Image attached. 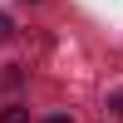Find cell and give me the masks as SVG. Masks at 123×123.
Masks as SVG:
<instances>
[{
    "mask_svg": "<svg viewBox=\"0 0 123 123\" xmlns=\"http://www.w3.org/2000/svg\"><path fill=\"white\" fill-rule=\"evenodd\" d=\"M104 123H123V94L108 98V118H104Z\"/></svg>",
    "mask_w": 123,
    "mask_h": 123,
    "instance_id": "6da1fadb",
    "label": "cell"
},
{
    "mask_svg": "<svg viewBox=\"0 0 123 123\" xmlns=\"http://www.w3.org/2000/svg\"><path fill=\"white\" fill-rule=\"evenodd\" d=\"M0 123H30V113H25V108H5V113H0Z\"/></svg>",
    "mask_w": 123,
    "mask_h": 123,
    "instance_id": "7a4b0ae2",
    "label": "cell"
},
{
    "mask_svg": "<svg viewBox=\"0 0 123 123\" xmlns=\"http://www.w3.org/2000/svg\"><path fill=\"white\" fill-rule=\"evenodd\" d=\"M44 123H74V118H69V113H54V118H44Z\"/></svg>",
    "mask_w": 123,
    "mask_h": 123,
    "instance_id": "3957f363",
    "label": "cell"
},
{
    "mask_svg": "<svg viewBox=\"0 0 123 123\" xmlns=\"http://www.w3.org/2000/svg\"><path fill=\"white\" fill-rule=\"evenodd\" d=\"M5 35H10V20H5V15H0V39H5Z\"/></svg>",
    "mask_w": 123,
    "mask_h": 123,
    "instance_id": "277c9868",
    "label": "cell"
}]
</instances>
